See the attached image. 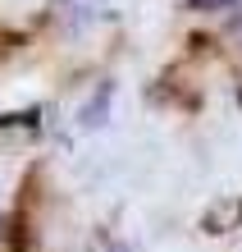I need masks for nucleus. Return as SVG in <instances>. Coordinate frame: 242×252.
<instances>
[{"mask_svg": "<svg viewBox=\"0 0 242 252\" xmlns=\"http://www.w3.org/2000/svg\"><path fill=\"white\" fill-rule=\"evenodd\" d=\"M192 5H196V9H224L229 0H192Z\"/></svg>", "mask_w": 242, "mask_h": 252, "instance_id": "obj_1", "label": "nucleus"}]
</instances>
